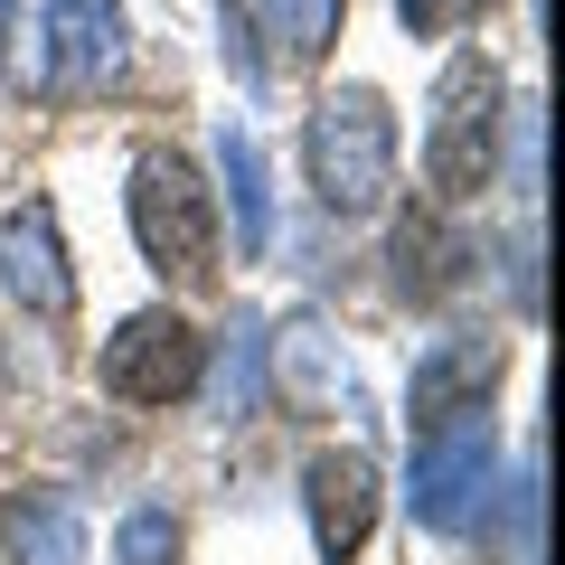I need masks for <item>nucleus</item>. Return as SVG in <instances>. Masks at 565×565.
I'll list each match as a JSON object with an SVG mask.
<instances>
[{
  "instance_id": "f257e3e1",
  "label": "nucleus",
  "mask_w": 565,
  "mask_h": 565,
  "mask_svg": "<svg viewBox=\"0 0 565 565\" xmlns=\"http://www.w3.org/2000/svg\"><path fill=\"white\" fill-rule=\"evenodd\" d=\"M311 189H321L330 217H377L386 189H396V114H386L377 85H340V95L311 104Z\"/></svg>"
},
{
  "instance_id": "f03ea898",
  "label": "nucleus",
  "mask_w": 565,
  "mask_h": 565,
  "mask_svg": "<svg viewBox=\"0 0 565 565\" xmlns=\"http://www.w3.org/2000/svg\"><path fill=\"white\" fill-rule=\"evenodd\" d=\"M500 141H509V85L490 57H452L434 85V122H424V180L444 199H481L500 180Z\"/></svg>"
},
{
  "instance_id": "7ed1b4c3",
  "label": "nucleus",
  "mask_w": 565,
  "mask_h": 565,
  "mask_svg": "<svg viewBox=\"0 0 565 565\" xmlns=\"http://www.w3.org/2000/svg\"><path fill=\"white\" fill-rule=\"evenodd\" d=\"M132 245L170 282L217 274V189L189 170V151H141L132 161Z\"/></svg>"
},
{
  "instance_id": "20e7f679",
  "label": "nucleus",
  "mask_w": 565,
  "mask_h": 565,
  "mask_svg": "<svg viewBox=\"0 0 565 565\" xmlns=\"http://www.w3.org/2000/svg\"><path fill=\"white\" fill-rule=\"evenodd\" d=\"M490 481H500V415L490 405H452V415L424 424L415 444V527H434V537H462L471 519H481Z\"/></svg>"
},
{
  "instance_id": "39448f33",
  "label": "nucleus",
  "mask_w": 565,
  "mask_h": 565,
  "mask_svg": "<svg viewBox=\"0 0 565 565\" xmlns=\"http://www.w3.org/2000/svg\"><path fill=\"white\" fill-rule=\"evenodd\" d=\"M199 377H207V340L180 311H132L104 340V396H122V405H180V396H199Z\"/></svg>"
},
{
  "instance_id": "423d86ee",
  "label": "nucleus",
  "mask_w": 565,
  "mask_h": 565,
  "mask_svg": "<svg viewBox=\"0 0 565 565\" xmlns=\"http://www.w3.org/2000/svg\"><path fill=\"white\" fill-rule=\"evenodd\" d=\"M132 66V20L122 0H47L39 20V85L47 95H104Z\"/></svg>"
},
{
  "instance_id": "0eeeda50",
  "label": "nucleus",
  "mask_w": 565,
  "mask_h": 565,
  "mask_svg": "<svg viewBox=\"0 0 565 565\" xmlns=\"http://www.w3.org/2000/svg\"><path fill=\"white\" fill-rule=\"evenodd\" d=\"M0 292L39 321H66L76 311V274H66V236H57V207L29 199L0 217Z\"/></svg>"
},
{
  "instance_id": "6e6552de",
  "label": "nucleus",
  "mask_w": 565,
  "mask_h": 565,
  "mask_svg": "<svg viewBox=\"0 0 565 565\" xmlns=\"http://www.w3.org/2000/svg\"><path fill=\"white\" fill-rule=\"evenodd\" d=\"M302 509H311V546H321V565H349L367 546V527H377V462H367V452H311Z\"/></svg>"
},
{
  "instance_id": "1a4fd4ad",
  "label": "nucleus",
  "mask_w": 565,
  "mask_h": 565,
  "mask_svg": "<svg viewBox=\"0 0 565 565\" xmlns=\"http://www.w3.org/2000/svg\"><path fill=\"white\" fill-rule=\"evenodd\" d=\"M500 340H481V330H462V340H434L415 359V424L452 415V405H490V386H500Z\"/></svg>"
},
{
  "instance_id": "9d476101",
  "label": "nucleus",
  "mask_w": 565,
  "mask_h": 565,
  "mask_svg": "<svg viewBox=\"0 0 565 565\" xmlns=\"http://www.w3.org/2000/svg\"><path fill=\"white\" fill-rule=\"evenodd\" d=\"M471 282V245L452 236L434 207H405L396 217V292L405 302H444V292H462Z\"/></svg>"
},
{
  "instance_id": "9b49d317",
  "label": "nucleus",
  "mask_w": 565,
  "mask_h": 565,
  "mask_svg": "<svg viewBox=\"0 0 565 565\" xmlns=\"http://www.w3.org/2000/svg\"><path fill=\"white\" fill-rule=\"evenodd\" d=\"M0 546L10 565H85V509L66 490H20L0 509Z\"/></svg>"
},
{
  "instance_id": "f8f14e48",
  "label": "nucleus",
  "mask_w": 565,
  "mask_h": 565,
  "mask_svg": "<svg viewBox=\"0 0 565 565\" xmlns=\"http://www.w3.org/2000/svg\"><path fill=\"white\" fill-rule=\"evenodd\" d=\"M217 180H226V207H236V245L264 255V245H274V170H264V151L236 122L217 132Z\"/></svg>"
},
{
  "instance_id": "ddd939ff",
  "label": "nucleus",
  "mask_w": 565,
  "mask_h": 565,
  "mask_svg": "<svg viewBox=\"0 0 565 565\" xmlns=\"http://www.w3.org/2000/svg\"><path fill=\"white\" fill-rule=\"evenodd\" d=\"M340 10L349 0H264V20H274V39H282V57H330V39H340Z\"/></svg>"
},
{
  "instance_id": "4468645a",
  "label": "nucleus",
  "mask_w": 565,
  "mask_h": 565,
  "mask_svg": "<svg viewBox=\"0 0 565 565\" xmlns=\"http://www.w3.org/2000/svg\"><path fill=\"white\" fill-rule=\"evenodd\" d=\"M114 565H180V519L170 509H132L114 537Z\"/></svg>"
},
{
  "instance_id": "2eb2a0df",
  "label": "nucleus",
  "mask_w": 565,
  "mask_h": 565,
  "mask_svg": "<svg viewBox=\"0 0 565 565\" xmlns=\"http://www.w3.org/2000/svg\"><path fill=\"white\" fill-rule=\"evenodd\" d=\"M226 340H236V349H226V386H217V405H226V415H245V405H255V386H264V321H236Z\"/></svg>"
},
{
  "instance_id": "dca6fc26",
  "label": "nucleus",
  "mask_w": 565,
  "mask_h": 565,
  "mask_svg": "<svg viewBox=\"0 0 565 565\" xmlns=\"http://www.w3.org/2000/svg\"><path fill=\"white\" fill-rule=\"evenodd\" d=\"M471 10H481V0H396V20L415 29V39H444V29L471 20Z\"/></svg>"
},
{
  "instance_id": "f3484780",
  "label": "nucleus",
  "mask_w": 565,
  "mask_h": 565,
  "mask_svg": "<svg viewBox=\"0 0 565 565\" xmlns=\"http://www.w3.org/2000/svg\"><path fill=\"white\" fill-rule=\"evenodd\" d=\"M226 39H236V47H226V57H236V76H245V85H264V57H255V20H245V10H226Z\"/></svg>"
},
{
  "instance_id": "a211bd4d",
  "label": "nucleus",
  "mask_w": 565,
  "mask_h": 565,
  "mask_svg": "<svg viewBox=\"0 0 565 565\" xmlns=\"http://www.w3.org/2000/svg\"><path fill=\"white\" fill-rule=\"evenodd\" d=\"M10 20H20V0H0V47H10Z\"/></svg>"
}]
</instances>
